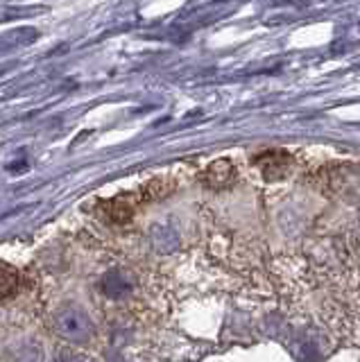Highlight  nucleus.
I'll return each mask as SVG.
<instances>
[{"instance_id":"423d86ee","label":"nucleus","mask_w":360,"mask_h":362,"mask_svg":"<svg viewBox=\"0 0 360 362\" xmlns=\"http://www.w3.org/2000/svg\"><path fill=\"white\" fill-rule=\"evenodd\" d=\"M175 188L173 181H166V179H154L152 184L145 188V199H159V197H166L170 195Z\"/></svg>"},{"instance_id":"f03ea898","label":"nucleus","mask_w":360,"mask_h":362,"mask_svg":"<svg viewBox=\"0 0 360 362\" xmlns=\"http://www.w3.org/2000/svg\"><path fill=\"white\" fill-rule=\"evenodd\" d=\"M236 179V168L227 161V158H220V161H213L207 173H204V181L213 188H224L229 186Z\"/></svg>"},{"instance_id":"20e7f679","label":"nucleus","mask_w":360,"mask_h":362,"mask_svg":"<svg viewBox=\"0 0 360 362\" xmlns=\"http://www.w3.org/2000/svg\"><path fill=\"white\" fill-rule=\"evenodd\" d=\"M18 290V272L0 260V299H7Z\"/></svg>"},{"instance_id":"39448f33","label":"nucleus","mask_w":360,"mask_h":362,"mask_svg":"<svg viewBox=\"0 0 360 362\" xmlns=\"http://www.w3.org/2000/svg\"><path fill=\"white\" fill-rule=\"evenodd\" d=\"M105 213L111 222H127L134 213V206L125 199H111L109 204H105Z\"/></svg>"},{"instance_id":"7ed1b4c3","label":"nucleus","mask_w":360,"mask_h":362,"mask_svg":"<svg viewBox=\"0 0 360 362\" xmlns=\"http://www.w3.org/2000/svg\"><path fill=\"white\" fill-rule=\"evenodd\" d=\"M258 165H261L263 170V175L267 179H281V177H286L288 175V170H290V158L286 154H281V152H272V154H267V156H261L258 158Z\"/></svg>"},{"instance_id":"f257e3e1","label":"nucleus","mask_w":360,"mask_h":362,"mask_svg":"<svg viewBox=\"0 0 360 362\" xmlns=\"http://www.w3.org/2000/svg\"><path fill=\"white\" fill-rule=\"evenodd\" d=\"M52 328L66 339H84L93 331L91 320L73 305H66V308L52 315Z\"/></svg>"}]
</instances>
